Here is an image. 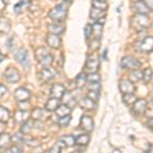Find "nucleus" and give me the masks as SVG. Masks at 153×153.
Segmentation results:
<instances>
[{
	"label": "nucleus",
	"instance_id": "5fc2aeb1",
	"mask_svg": "<svg viewBox=\"0 0 153 153\" xmlns=\"http://www.w3.org/2000/svg\"><path fill=\"white\" fill-rule=\"evenodd\" d=\"M65 1L66 2V3H71V2H73V0H65Z\"/></svg>",
	"mask_w": 153,
	"mask_h": 153
},
{
	"label": "nucleus",
	"instance_id": "7c9ffc66",
	"mask_svg": "<svg viewBox=\"0 0 153 153\" xmlns=\"http://www.w3.org/2000/svg\"><path fill=\"white\" fill-rule=\"evenodd\" d=\"M141 79H142V73L140 71H138V70L133 71L132 73L130 74V76H129V81H131L132 83L139 82Z\"/></svg>",
	"mask_w": 153,
	"mask_h": 153
},
{
	"label": "nucleus",
	"instance_id": "37998d69",
	"mask_svg": "<svg viewBox=\"0 0 153 153\" xmlns=\"http://www.w3.org/2000/svg\"><path fill=\"white\" fill-rule=\"evenodd\" d=\"M84 33H85L86 39H90L91 35H92V26H91V25H86Z\"/></svg>",
	"mask_w": 153,
	"mask_h": 153
},
{
	"label": "nucleus",
	"instance_id": "39448f33",
	"mask_svg": "<svg viewBox=\"0 0 153 153\" xmlns=\"http://www.w3.org/2000/svg\"><path fill=\"white\" fill-rule=\"evenodd\" d=\"M14 59L21 63L22 65L25 66L26 68H29L31 65V61L29 58V53L25 48H19L14 53Z\"/></svg>",
	"mask_w": 153,
	"mask_h": 153
},
{
	"label": "nucleus",
	"instance_id": "7ed1b4c3",
	"mask_svg": "<svg viewBox=\"0 0 153 153\" xmlns=\"http://www.w3.org/2000/svg\"><path fill=\"white\" fill-rule=\"evenodd\" d=\"M99 66H100L99 56L97 55V53H91L87 57V60H86V65H85L86 71L88 74L97 73Z\"/></svg>",
	"mask_w": 153,
	"mask_h": 153
},
{
	"label": "nucleus",
	"instance_id": "e433bc0d",
	"mask_svg": "<svg viewBox=\"0 0 153 153\" xmlns=\"http://www.w3.org/2000/svg\"><path fill=\"white\" fill-rule=\"evenodd\" d=\"M87 82L91 83H100V75L97 73L89 74L87 76Z\"/></svg>",
	"mask_w": 153,
	"mask_h": 153
},
{
	"label": "nucleus",
	"instance_id": "6e6552de",
	"mask_svg": "<svg viewBox=\"0 0 153 153\" xmlns=\"http://www.w3.org/2000/svg\"><path fill=\"white\" fill-rule=\"evenodd\" d=\"M14 98L18 102H24V101H29L31 98V92L28 89L24 87H19L14 91Z\"/></svg>",
	"mask_w": 153,
	"mask_h": 153
},
{
	"label": "nucleus",
	"instance_id": "473e14b6",
	"mask_svg": "<svg viewBox=\"0 0 153 153\" xmlns=\"http://www.w3.org/2000/svg\"><path fill=\"white\" fill-rule=\"evenodd\" d=\"M92 7L95 8L101 9V10H106L108 7V4L106 3V1H98V0H93L92 1Z\"/></svg>",
	"mask_w": 153,
	"mask_h": 153
},
{
	"label": "nucleus",
	"instance_id": "ddd939ff",
	"mask_svg": "<svg viewBox=\"0 0 153 153\" xmlns=\"http://www.w3.org/2000/svg\"><path fill=\"white\" fill-rule=\"evenodd\" d=\"M148 108V102L144 99H137L133 104V110L138 113V114H142L146 111Z\"/></svg>",
	"mask_w": 153,
	"mask_h": 153
},
{
	"label": "nucleus",
	"instance_id": "aec40b11",
	"mask_svg": "<svg viewBox=\"0 0 153 153\" xmlns=\"http://www.w3.org/2000/svg\"><path fill=\"white\" fill-rule=\"evenodd\" d=\"M49 34H55V35H61L65 32V27L57 24H50L47 26Z\"/></svg>",
	"mask_w": 153,
	"mask_h": 153
},
{
	"label": "nucleus",
	"instance_id": "423d86ee",
	"mask_svg": "<svg viewBox=\"0 0 153 153\" xmlns=\"http://www.w3.org/2000/svg\"><path fill=\"white\" fill-rule=\"evenodd\" d=\"M136 49L143 53H149L153 49V38L151 36H146L142 41L136 44Z\"/></svg>",
	"mask_w": 153,
	"mask_h": 153
},
{
	"label": "nucleus",
	"instance_id": "cd10ccee",
	"mask_svg": "<svg viewBox=\"0 0 153 153\" xmlns=\"http://www.w3.org/2000/svg\"><path fill=\"white\" fill-rule=\"evenodd\" d=\"M33 127H34V122H33V120H26V122L22 124L21 131H22V133H23V134L27 135V134H29V133H31Z\"/></svg>",
	"mask_w": 153,
	"mask_h": 153
},
{
	"label": "nucleus",
	"instance_id": "49530a36",
	"mask_svg": "<svg viewBox=\"0 0 153 153\" xmlns=\"http://www.w3.org/2000/svg\"><path fill=\"white\" fill-rule=\"evenodd\" d=\"M19 106L21 108L19 109L22 110H29L30 109V104H29V101H24V102H19Z\"/></svg>",
	"mask_w": 153,
	"mask_h": 153
},
{
	"label": "nucleus",
	"instance_id": "4be33fe9",
	"mask_svg": "<svg viewBox=\"0 0 153 153\" xmlns=\"http://www.w3.org/2000/svg\"><path fill=\"white\" fill-rule=\"evenodd\" d=\"M59 105H60V101H59V99H57V98H54V97H51L50 99L47 101L45 107L48 111H55V109L58 107Z\"/></svg>",
	"mask_w": 153,
	"mask_h": 153
},
{
	"label": "nucleus",
	"instance_id": "ea45409f",
	"mask_svg": "<svg viewBox=\"0 0 153 153\" xmlns=\"http://www.w3.org/2000/svg\"><path fill=\"white\" fill-rule=\"evenodd\" d=\"M99 47H100V40L99 39L94 38L92 41L90 42V44H89V48H90L92 51H96Z\"/></svg>",
	"mask_w": 153,
	"mask_h": 153
},
{
	"label": "nucleus",
	"instance_id": "b1692460",
	"mask_svg": "<svg viewBox=\"0 0 153 153\" xmlns=\"http://www.w3.org/2000/svg\"><path fill=\"white\" fill-rule=\"evenodd\" d=\"M92 34L94 35L95 39H101V36L103 34V25H101L99 23H96L92 26Z\"/></svg>",
	"mask_w": 153,
	"mask_h": 153
},
{
	"label": "nucleus",
	"instance_id": "f03ea898",
	"mask_svg": "<svg viewBox=\"0 0 153 153\" xmlns=\"http://www.w3.org/2000/svg\"><path fill=\"white\" fill-rule=\"evenodd\" d=\"M68 16V8L63 4H58L54 8L51 9L48 13V16L55 22H62L65 21Z\"/></svg>",
	"mask_w": 153,
	"mask_h": 153
},
{
	"label": "nucleus",
	"instance_id": "4c0bfd02",
	"mask_svg": "<svg viewBox=\"0 0 153 153\" xmlns=\"http://www.w3.org/2000/svg\"><path fill=\"white\" fill-rule=\"evenodd\" d=\"M42 115H43V110H42L41 108H35V109H33V111L31 112V117L34 120H40L42 117Z\"/></svg>",
	"mask_w": 153,
	"mask_h": 153
},
{
	"label": "nucleus",
	"instance_id": "0eeeda50",
	"mask_svg": "<svg viewBox=\"0 0 153 153\" xmlns=\"http://www.w3.org/2000/svg\"><path fill=\"white\" fill-rule=\"evenodd\" d=\"M4 78L9 83H18L21 80V73L16 68L9 66L4 71Z\"/></svg>",
	"mask_w": 153,
	"mask_h": 153
},
{
	"label": "nucleus",
	"instance_id": "f257e3e1",
	"mask_svg": "<svg viewBox=\"0 0 153 153\" xmlns=\"http://www.w3.org/2000/svg\"><path fill=\"white\" fill-rule=\"evenodd\" d=\"M36 58L42 68H49L53 63V56L44 47H40L36 50Z\"/></svg>",
	"mask_w": 153,
	"mask_h": 153
},
{
	"label": "nucleus",
	"instance_id": "de8ad7c7",
	"mask_svg": "<svg viewBox=\"0 0 153 153\" xmlns=\"http://www.w3.org/2000/svg\"><path fill=\"white\" fill-rule=\"evenodd\" d=\"M13 140L16 142H19V143H25V139H24V136L23 134H21V133H19V134H16V136L13 137Z\"/></svg>",
	"mask_w": 153,
	"mask_h": 153
},
{
	"label": "nucleus",
	"instance_id": "a19ab883",
	"mask_svg": "<svg viewBox=\"0 0 153 153\" xmlns=\"http://www.w3.org/2000/svg\"><path fill=\"white\" fill-rule=\"evenodd\" d=\"M87 88L89 91H99L101 86L100 83H91V82H87Z\"/></svg>",
	"mask_w": 153,
	"mask_h": 153
},
{
	"label": "nucleus",
	"instance_id": "f3484780",
	"mask_svg": "<svg viewBox=\"0 0 153 153\" xmlns=\"http://www.w3.org/2000/svg\"><path fill=\"white\" fill-rule=\"evenodd\" d=\"M79 104H80V106L84 110H92L96 108V102L91 100L87 96L82 98V99L80 100V102H79Z\"/></svg>",
	"mask_w": 153,
	"mask_h": 153
},
{
	"label": "nucleus",
	"instance_id": "9b49d317",
	"mask_svg": "<svg viewBox=\"0 0 153 153\" xmlns=\"http://www.w3.org/2000/svg\"><path fill=\"white\" fill-rule=\"evenodd\" d=\"M46 42H47L48 46L53 49H58L61 46V38L59 35L55 34H48L46 37Z\"/></svg>",
	"mask_w": 153,
	"mask_h": 153
},
{
	"label": "nucleus",
	"instance_id": "2eb2a0df",
	"mask_svg": "<svg viewBox=\"0 0 153 153\" xmlns=\"http://www.w3.org/2000/svg\"><path fill=\"white\" fill-rule=\"evenodd\" d=\"M65 88L61 84H55V85L52 86V88L50 90L51 96L54 98H57V99H60L63 96V94H65Z\"/></svg>",
	"mask_w": 153,
	"mask_h": 153
},
{
	"label": "nucleus",
	"instance_id": "a878e982",
	"mask_svg": "<svg viewBox=\"0 0 153 153\" xmlns=\"http://www.w3.org/2000/svg\"><path fill=\"white\" fill-rule=\"evenodd\" d=\"M75 83H76V88H83L84 86L87 84V75H86V74H84V73L80 74V75L76 78Z\"/></svg>",
	"mask_w": 153,
	"mask_h": 153
},
{
	"label": "nucleus",
	"instance_id": "2f4dec72",
	"mask_svg": "<svg viewBox=\"0 0 153 153\" xmlns=\"http://www.w3.org/2000/svg\"><path fill=\"white\" fill-rule=\"evenodd\" d=\"M123 100L125 101L126 104L133 105L135 101L137 100V97L135 96L134 93H129V94H124V96H123Z\"/></svg>",
	"mask_w": 153,
	"mask_h": 153
},
{
	"label": "nucleus",
	"instance_id": "f8f14e48",
	"mask_svg": "<svg viewBox=\"0 0 153 153\" xmlns=\"http://www.w3.org/2000/svg\"><path fill=\"white\" fill-rule=\"evenodd\" d=\"M80 127L86 132L93 131V129H94V122H93L92 117H88V115H83L80 120Z\"/></svg>",
	"mask_w": 153,
	"mask_h": 153
},
{
	"label": "nucleus",
	"instance_id": "72a5a7b5",
	"mask_svg": "<svg viewBox=\"0 0 153 153\" xmlns=\"http://www.w3.org/2000/svg\"><path fill=\"white\" fill-rule=\"evenodd\" d=\"M65 146V145L63 144V142L61 141V140H59V141H57L55 143V145L51 148V150L49 152H50V153H60L61 150H62V148Z\"/></svg>",
	"mask_w": 153,
	"mask_h": 153
},
{
	"label": "nucleus",
	"instance_id": "a18cd8bd",
	"mask_svg": "<svg viewBox=\"0 0 153 153\" xmlns=\"http://www.w3.org/2000/svg\"><path fill=\"white\" fill-rule=\"evenodd\" d=\"M5 153H22V150L19 146H12L8 148Z\"/></svg>",
	"mask_w": 153,
	"mask_h": 153
},
{
	"label": "nucleus",
	"instance_id": "20e7f679",
	"mask_svg": "<svg viewBox=\"0 0 153 153\" xmlns=\"http://www.w3.org/2000/svg\"><path fill=\"white\" fill-rule=\"evenodd\" d=\"M120 66L123 68H125V70L136 71L138 68H140L141 62L133 55H126L120 60Z\"/></svg>",
	"mask_w": 153,
	"mask_h": 153
},
{
	"label": "nucleus",
	"instance_id": "1a4fd4ad",
	"mask_svg": "<svg viewBox=\"0 0 153 153\" xmlns=\"http://www.w3.org/2000/svg\"><path fill=\"white\" fill-rule=\"evenodd\" d=\"M134 23H136V27H140L142 29H148L151 26V22L147 14H137L134 19Z\"/></svg>",
	"mask_w": 153,
	"mask_h": 153
},
{
	"label": "nucleus",
	"instance_id": "4468645a",
	"mask_svg": "<svg viewBox=\"0 0 153 153\" xmlns=\"http://www.w3.org/2000/svg\"><path fill=\"white\" fill-rule=\"evenodd\" d=\"M120 90L123 94H129L135 92V86L129 80H122L120 82Z\"/></svg>",
	"mask_w": 153,
	"mask_h": 153
},
{
	"label": "nucleus",
	"instance_id": "c03bdc74",
	"mask_svg": "<svg viewBox=\"0 0 153 153\" xmlns=\"http://www.w3.org/2000/svg\"><path fill=\"white\" fill-rule=\"evenodd\" d=\"M7 92H8V89H7L6 86L3 85V84H0V98L4 97Z\"/></svg>",
	"mask_w": 153,
	"mask_h": 153
},
{
	"label": "nucleus",
	"instance_id": "412c9836",
	"mask_svg": "<svg viewBox=\"0 0 153 153\" xmlns=\"http://www.w3.org/2000/svg\"><path fill=\"white\" fill-rule=\"evenodd\" d=\"M11 142V136L8 133L4 132L0 134V149H4L10 144Z\"/></svg>",
	"mask_w": 153,
	"mask_h": 153
},
{
	"label": "nucleus",
	"instance_id": "c756f323",
	"mask_svg": "<svg viewBox=\"0 0 153 153\" xmlns=\"http://www.w3.org/2000/svg\"><path fill=\"white\" fill-rule=\"evenodd\" d=\"M89 141H90V136L88 134H82L79 136V137H76V144H79L81 146H85V145L88 144Z\"/></svg>",
	"mask_w": 153,
	"mask_h": 153
},
{
	"label": "nucleus",
	"instance_id": "79ce46f5",
	"mask_svg": "<svg viewBox=\"0 0 153 153\" xmlns=\"http://www.w3.org/2000/svg\"><path fill=\"white\" fill-rule=\"evenodd\" d=\"M8 24V21H6V19H2V21H0V31L1 32H8L9 31V27H10V25H7Z\"/></svg>",
	"mask_w": 153,
	"mask_h": 153
},
{
	"label": "nucleus",
	"instance_id": "c85d7f7f",
	"mask_svg": "<svg viewBox=\"0 0 153 153\" xmlns=\"http://www.w3.org/2000/svg\"><path fill=\"white\" fill-rule=\"evenodd\" d=\"M60 140L63 142V144H65V146H68V147H73V146H75V144H76L75 137H74V136H71V135L63 136V137H61Z\"/></svg>",
	"mask_w": 153,
	"mask_h": 153
},
{
	"label": "nucleus",
	"instance_id": "393cba45",
	"mask_svg": "<svg viewBox=\"0 0 153 153\" xmlns=\"http://www.w3.org/2000/svg\"><path fill=\"white\" fill-rule=\"evenodd\" d=\"M71 108H68V106L62 104V105H59L57 108L55 109V113L56 115L59 117H65V115H68L71 114Z\"/></svg>",
	"mask_w": 153,
	"mask_h": 153
},
{
	"label": "nucleus",
	"instance_id": "bb28decb",
	"mask_svg": "<svg viewBox=\"0 0 153 153\" xmlns=\"http://www.w3.org/2000/svg\"><path fill=\"white\" fill-rule=\"evenodd\" d=\"M9 118H10V112H9V110L0 105V122L6 124L9 120Z\"/></svg>",
	"mask_w": 153,
	"mask_h": 153
},
{
	"label": "nucleus",
	"instance_id": "58836bf2",
	"mask_svg": "<svg viewBox=\"0 0 153 153\" xmlns=\"http://www.w3.org/2000/svg\"><path fill=\"white\" fill-rule=\"evenodd\" d=\"M87 97H89L91 100L94 101V102H97V101L99 100V97H100L99 91H89Z\"/></svg>",
	"mask_w": 153,
	"mask_h": 153
},
{
	"label": "nucleus",
	"instance_id": "f704fd0d",
	"mask_svg": "<svg viewBox=\"0 0 153 153\" xmlns=\"http://www.w3.org/2000/svg\"><path fill=\"white\" fill-rule=\"evenodd\" d=\"M142 79L144 80L145 83H149L152 79V70L150 68H146L144 71L142 73Z\"/></svg>",
	"mask_w": 153,
	"mask_h": 153
},
{
	"label": "nucleus",
	"instance_id": "3c124183",
	"mask_svg": "<svg viewBox=\"0 0 153 153\" xmlns=\"http://www.w3.org/2000/svg\"><path fill=\"white\" fill-rule=\"evenodd\" d=\"M5 128H6L5 123H2V122H0V134H2V133H4V132H5Z\"/></svg>",
	"mask_w": 153,
	"mask_h": 153
},
{
	"label": "nucleus",
	"instance_id": "4d7b16f0",
	"mask_svg": "<svg viewBox=\"0 0 153 153\" xmlns=\"http://www.w3.org/2000/svg\"><path fill=\"white\" fill-rule=\"evenodd\" d=\"M98 1H106V0H98Z\"/></svg>",
	"mask_w": 153,
	"mask_h": 153
},
{
	"label": "nucleus",
	"instance_id": "6ab92c4d",
	"mask_svg": "<svg viewBox=\"0 0 153 153\" xmlns=\"http://www.w3.org/2000/svg\"><path fill=\"white\" fill-rule=\"evenodd\" d=\"M135 9L138 14H148L151 11L142 0H138V1L135 2Z\"/></svg>",
	"mask_w": 153,
	"mask_h": 153
},
{
	"label": "nucleus",
	"instance_id": "a211bd4d",
	"mask_svg": "<svg viewBox=\"0 0 153 153\" xmlns=\"http://www.w3.org/2000/svg\"><path fill=\"white\" fill-rule=\"evenodd\" d=\"M61 98H62L63 104L66 105L68 108H71V109H73V108L76 105V100L70 92H66L65 91V94H63V96Z\"/></svg>",
	"mask_w": 153,
	"mask_h": 153
},
{
	"label": "nucleus",
	"instance_id": "864d4df0",
	"mask_svg": "<svg viewBox=\"0 0 153 153\" xmlns=\"http://www.w3.org/2000/svg\"><path fill=\"white\" fill-rule=\"evenodd\" d=\"M106 55H107V50H105V51H104V53H103V58H104L105 60L107 59V57H106Z\"/></svg>",
	"mask_w": 153,
	"mask_h": 153
},
{
	"label": "nucleus",
	"instance_id": "c9c22d12",
	"mask_svg": "<svg viewBox=\"0 0 153 153\" xmlns=\"http://www.w3.org/2000/svg\"><path fill=\"white\" fill-rule=\"evenodd\" d=\"M71 120V115L68 114V115H65V117H59V120H58V125L60 126L61 128H65V127H68V124H70Z\"/></svg>",
	"mask_w": 153,
	"mask_h": 153
},
{
	"label": "nucleus",
	"instance_id": "9d476101",
	"mask_svg": "<svg viewBox=\"0 0 153 153\" xmlns=\"http://www.w3.org/2000/svg\"><path fill=\"white\" fill-rule=\"evenodd\" d=\"M39 78L43 82H50L55 78V71L49 66V68H43L39 74Z\"/></svg>",
	"mask_w": 153,
	"mask_h": 153
},
{
	"label": "nucleus",
	"instance_id": "5701e85b",
	"mask_svg": "<svg viewBox=\"0 0 153 153\" xmlns=\"http://www.w3.org/2000/svg\"><path fill=\"white\" fill-rule=\"evenodd\" d=\"M105 16V11L104 10H101V9L95 8V7H92L90 11V18L92 19H95L96 22L99 21L100 19L104 18Z\"/></svg>",
	"mask_w": 153,
	"mask_h": 153
},
{
	"label": "nucleus",
	"instance_id": "8fccbe9b",
	"mask_svg": "<svg viewBox=\"0 0 153 153\" xmlns=\"http://www.w3.org/2000/svg\"><path fill=\"white\" fill-rule=\"evenodd\" d=\"M143 2H144L145 4H146V6L148 8L151 10L152 7H153V0H143Z\"/></svg>",
	"mask_w": 153,
	"mask_h": 153
},
{
	"label": "nucleus",
	"instance_id": "603ef678",
	"mask_svg": "<svg viewBox=\"0 0 153 153\" xmlns=\"http://www.w3.org/2000/svg\"><path fill=\"white\" fill-rule=\"evenodd\" d=\"M5 58H6V55H5V54H3V53L1 52V51H0V63H1L2 61H3Z\"/></svg>",
	"mask_w": 153,
	"mask_h": 153
},
{
	"label": "nucleus",
	"instance_id": "dca6fc26",
	"mask_svg": "<svg viewBox=\"0 0 153 153\" xmlns=\"http://www.w3.org/2000/svg\"><path fill=\"white\" fill-rule=\"evenodd\" d=\"M29 117H30V112L29 110H22V109H19L16 110V113H14V120L16 123L18 124H23L26 120H29Z\"/></svg>",
	"mask_w": 153,
	"mask_h": 153
},
{
	"label": "nucleus",
	"instance_id": "09e8293b",
	"mask_svg": "<svg viewBox=\"0 0 153 153\" xmlns=\"http://www.w3.org/2000/svg\"><path fill=\"white\" fill-rule=\"evenodd\" d=\"M25 5V1H19L18 4H16V6H14V11H16L19 13V12H21V7Z\"/></svg>",
	"mask_w": 153,
	"mask_h": 153
},
{
	"label": "nucleus",
	"instance_id": "6e6d98bb",
	"mask_svg": "<svg viewBox=\"0 0 153 153\" xmlns=\"http://www.w3.org/2000/svg\"><path fill=\"white\" fill-rule=\"evenodd\" d=\"M73 153H80V152H79V151H75V152H73Z\"/></svg>",
	"mask_w": 153,
	"mask_h": 153
}]
</instances>
